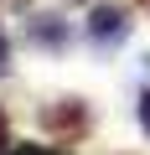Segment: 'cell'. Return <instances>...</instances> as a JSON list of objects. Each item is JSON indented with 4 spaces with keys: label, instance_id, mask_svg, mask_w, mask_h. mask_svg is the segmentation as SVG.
Wrapping results in <instances>:
<instances>
[{
    "label": "cell",
    "instance_id": "cell-1",
    "mask_svg": "<svg viewBox=\"0 0 150 155\" xmlns=\"http://www.w3.org/2000/svg\"><path fill=\"white\" fill-rule=\"evenodd\" d=\"M42 129H47L52 140H83V134L93 129V114H88L83 98H57V104L42 109Z\"/></svg>",
    "mask_w": 150,
    "mask_h": 155
},
{
    "label": "cell",
    "instance_id": "cell-2",
    "mask_svg": "<svg viewBox=\"0 0 150 155\" xmlns=\"http://www.w3.org/2000/svg\"><path fill=\"white\" fill-rule=\"evenodd\" d=\"M88 36L93 41H124L129 36V11L124 5H93L88 11Z\"/></svg>",
    "mask_w": 150,
    "mask_h": 155
},
{
    "label": "cell",
    "instance_id": "cell-3",
    "mask_svg": "<svg viewBox=\"0 0 150 155\" xmlns=\"http://www.w3.org/2000/svg\"><path fill=\"white\" fill-rule=\"evenodd\" d=\"M26 31H31V41H36V47H52V52L67 41V21H62V16H31V26H26Z\"/></svg>",
    "mask_w": 150,
    "mask_h": 155
},
{
    "label": "cell",
    "instance_id": "cell-4",
    "mask_svg": "<svg viewBox=\"0 0 150 155\" xmlns=\"http://www.w3.org/2000/svg\"><path fill=\"white\" fill-rule=\"evenodd\" d=\"M11 145H16V140H11V114L0 109V155H11Z\"/></svg>",
    "mask_w": 150,
    "mask_h": 155
},
{
    "label": "cell",
    "instance_id": "cell-5",
    "mask_svg": "<svg viewBox=\"0 0 150 155\" xmlns=\"http://www.w3.org/2000/svg\"><path fill=\"white\" fill-rule=\"evenodd\" d=\"M11 155H52V145H11Z\"/></svg>",
    "mask_w": 150,
    "mask_h": 155
},
{
    "label": "cell",
    "instance_id": "cell-6",
    "mask_svg": "<svg viewBox=\"0 0 150 155\" xmlns=\"http://www.w3.org/2000/svg\"><path fill=\"white\" fill-rule=\"evenodd\" d=\"M11 72V41H5V31H0V78Z\"/></svg>",
    "mask_w": 150,
    "mask_h": 155
},
{
    "label": "cell",
    "instance_id": "cell-7",
    "mask_svg": "<svg viewBox=\"0 0 150 155\" xmlns=\"http://www.w3.org/2000/svg\"><path fill=\"white\" fill-rule=\"evenodd\" d=\"M140 124H145V134H150V88L140 93Z\"/></svg>",
    "mask_w": 150,
    "mask_h": 155
},
{
    "label": "cell",
    "instance_id": "cell-8",
    "mask_svg": "<svg viewBox=\"0 0 150 155\" xmlns=\"http://www.w3.org/2000/svg\"><path fill=\"white\" fill-rule=\"evenodd\" d=\"M135 5H145V11H150V0H135Z\"/></svg>",
    "mask_w": 150,
    "mask_h": 155
}]
</instances>
